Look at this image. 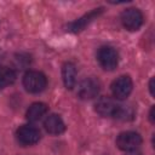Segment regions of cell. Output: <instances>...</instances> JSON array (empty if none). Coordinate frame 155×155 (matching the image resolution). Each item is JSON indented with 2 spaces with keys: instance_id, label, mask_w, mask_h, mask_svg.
Returning a JSON list of instances; mask_svg holds the SVG:
<instances>
[{
  "instance_id": "8",
  "label": "cell",
  "mask_w": 155,
  "mask_h": 155,
  "mask_svg": "<svg viewBox=\"0 0 155 155\" xmlns=\"http://www.w3.org/2000/svg\"><path fill=\"white\" fill-rule=\"evenodd\" d=\"M17 139L23 145H33L39 142L40 139V132L36 127L30 125H23L21 126L16 132Z\"/></svg>"
},
{
  "instance_id": "4",
  "label": "cell",
  "mask_w": 155,
  "mask_h": 155,
  "mask_svg": "<svg viewBox=\"0 0 155 155\" xmlns=\"http://www.w3.org/2000/svg\"><path fill=\"white\" fill-rule=\"evenodd\" d=\"M101 67L105 70H114L119 63V54L115 48L110 46H103L99 48L97 54Z\"/></svg>"
},
{
  "instance_id": "1",
  "label": "cell",
  "mask_w": 155,
  "mask_h": 155,
  "mask_svg": "<svg viewBox=\"0 0 155 155\" xmlns=\"http://www.w3.org/2000/svg\"><path fill=\"white\" fill-rule=\"evenodd\" d=\"M47 79L41 71L29 70L23 76V86L30 93H39L45 90Z\"/></svg>"
},
{
  "instance_id": "16",
  "label": "cell",
  "mask_w": 155,
  "mask_h": 155,
  "mask_svg": "<svg viewBox=\"0 0 155 155\" xmlns=\"http://www.w3.org/2000/svg\"><path fill=\"white\" fill-rule=\"evenodd\" d=\"M127 155H140L139 153H137V151H131L130 154H127Z\"/></svg>"
},
{
  "instance_id": "15",
  "label": "cell",
  "mask_w": 155,
  "mask_h": 155,
  "mask_svg": "<svg viewBox=\"0 0 155 155\" xmlns=\"http://www.w3.org/2000/svg\"><path fill=\"white\" fill-rule=\"evenodd\" d=\"M149 119H150V121L154 124L155 122V120H154V107H151V109H150V114H149Z\"/></svg>"
},
{
  "instance_id": "12",
  "label": "cell",
  "mask_w": 155,
  "mask_h": 155,
  "mask_svg": "<svg viewBox=\"0 0 155 155\" xmlns=\"http://www.w3.org/2000/svg\"><path fill=\"white\" fill-rule=\"evenodd\" d=\"M47 105L45 103H41V102H36V103H33L28 110H27V120L30 121V122H36L39 121L46 113H47Z\"/></svg>"
},
{
  "instance_id": "3",
  "label": "cell",
  "mask_w": 155,
  "mask_h": 155,
  "mask_svg": "<svg viewBox=\"0 0 155 155\" xmlns=\"http://www.w3.org/2000/svg\"><path fill=\"white\" fill-rule=\"evenodd\" d=\"M142 144V137L133 131H126L117 136L116 145L124 151H134Z\"/></svg>"
},
{
  "instance_id": "10",
  "label": "cell",
  "mask_w": 155,
  "mask_h": 155,
  "mask_svg": "<svg viewBox=\"0 0 155 155\" xmlns=\"http://www.w3.org/2000/svg\"><path fill=\"white\" fill-rule=\"evenodd\" d=\"M45 130L50 133V134H61L64 132L65 130V125L62 120V117L57 114H51L45 119L44 122Z\"/></svg>"
},
{
  "instance_id": "6",
  "label": "cell",
  "mask_w": 155,
  "mask_h": 155,
  "mask_svg": "<svg viewBox=\"0 0 155 155\" xmlns=\"http://www.w3.org/2000/svg\"><path fill=\"white\" fill-rule=\"evenodd\" d=\"M132 87H133V82L131 78L127 75H121L113 81L111 92L116 99H125L132 92Z\"/></svg>"
},
{
  "instance_id": "9",
  "label": "cell",
  "mask_w": 155,
  "mask_h": 155,
  "mask_svg": "<svg viewBox=\"0 0 155 155\" xmlns=\"http://www.w3.org/2000/svg\"><path fill=\"white\" fill-rule=\"evenodd\" d=\"M103 12V7H99V8H94V10H92V11H90L88 13H86V15H84L82 17H80L79 19H76V21H74V22H71V23H69L68 24V31H71V33H79V31H81V30H84L93 19H96L101 13Z\"/></svg>"
},
{
  "instance_id": "14",
  "label": "cell",
  "mask_w": 155,
  "mask_h": 155,
  "mask_svg": "<svg viewBox=\"0 0 155 155\" xmlns=\"http://www.w3.org/2000/svg\"><path fill=\"white\" fill-rule=\"evenodd\" d=\"M149 88H150V93H151V96H154V94H155V93H154V79L150 80V82H149Z\"/></svg>"
},
{
  "instance_id": "13",
  "label": "cell",
  "mask_w": 155,
  "mask_h": 155,
  "mask_svg": "<svg viewBox=\"0 0 155 155\" xmlns=\"http://www.w3.org/2000/svg\"><path fill=\"white\" fill-rule=\"evenodd\" d=\"M16 71L8 67H0V88H5L16 81Z\"/></svg>"
},
{
  "instance_id": "11",
  "label": "cell",
  "mask_w": 155,
  "mask_h": 155,
  "mask_svg": "<svg viewBox=\"0 0 155 155\" xmlns=\"http://www.w3.org/2000/svg\"><path fill=\"white\" fill-rule=\"evenodd\" d=\"M62 78H63L64 86L68 90H73L76 84V68H75L74 63H71V62L64 63V65L62 68Z\"/></svg>"
},
{
  "instance_id": "2",
  "label": "cell",
  "mask_w": 155,
  "mask_h": 155,
  "mask_svg": "<svg viewBox=\"0 0 155 155\" xmlns=\"http://www.w3.org/2000/svg\"><path fill=\"white\" fill-rule=\"evenodd\" d=\"M121 23L127 30L136 31L143 24V15L138 8L134 7L126 8L121 13Z\"/></svg>"
},
{
  "instance_id": "7",
  "label": "cell",
  "mask_w": 155,
  "mask_h": 155,
  "mask_svg": "<svg viewBox=\"0 0 155 155\" xmlns=\"http://www.w3.org/2000/svg\"><path fill=\"white\" fill-rule=\"evenodd\" d=\"M101 90V84L94 78H87L82 80L78 86V94L81 99L94 98Z\"/></svg>"
},
{
  "instance_id": "5",
  "label": "cell",
  "mask_w": 155,
  "mask_h": 155,
  "mask_svg": "<svg viewBox=\"0 0 155 155\" xmlns=\"http://www.w3.org/2000/svg\"><path fill=\"white\" fill-rule=\"evenodd\" d=\"M120 105L110 97H101L94 104V110L104 117H116Z\"/></svg>"
}]
</instances>
